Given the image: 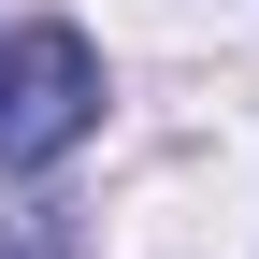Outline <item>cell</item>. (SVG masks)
Returning <instances> with one entry per match:
<instances>
[{
  "mask_svg": "<svg viewBox=\"0 0 259 259\" xmlns=\"http://www.w3.org/2000/svg\"><path fill=\"white\" fill-rule=\"evenodd\" d=\"M0 259H58V216H15V245H0Z\"/></svg>",
  "mask_w": 259,
  "mask_h": 259,
  "instance_id": "obj_2",
  "label": "cell"
},
{
  "mask_svg": "<svg viewBox=\"0 0 259 259\" xmlns=\"http://www.w3.org/2000/svg\"><path fill=\"white\" fill-rule=\"evenodd\" d=\"M87 115H101V58H87V29H15V44H0V158L44 173L58 144H87Z\"/></svg>",
  "mask_w": 259,
  "mask_h": 259,
  "instance_id": "obj_1",
  "label": "cell"
}]
</instances>
